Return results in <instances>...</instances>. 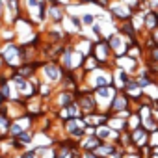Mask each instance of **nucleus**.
<instances>
[{
	"instance_id": "obj_6",
	"label": "nucleus",
	"mask_w": 158,
	"mask_h": 158,
	"mask_svg": "<svg viewBox=\"0 0 158 158\" xmlns=\"http://www.w3.org/2000/svg\"><path fill=\"white\" fill-rule=\"evenodd\" d=\"M19 158H39V154H37V151L35 149H26V151H23L21 152V156Z\"/></svg>"
},
{
	"instance_id": "obj_1",
	"label": "nucleus",
	"mask_w": 158,
	"mask_h": 158,
	"mask_svg": "<svg viewBox=\"0 0 158 158\" xmlns=\"http://www.w3.org/2000/svg\"><path fill=\"white\" fill-rule=\"evenodd\" d=\"M43 73H45V78L47 82H61L63 78V69L58 61H45L43 63Z\"/></svg>"
},
{
	"instance_id": "obj_8",
	"label": "nucleus",
	"mask_w": 158,
	"mask_h": 158,
	"mask_svg": "<svg viewBox=\"0 0 158 158\" xmlns=\"http://www.w3.org/2000/svg\"><path fill=\"white\" fill-rule=\"evenodd\" d=\"M151 37H152V39L156 41V45H158V28H154V30L151 32Z\"/></svg>"
},
{
	"instance_id": "obj_5",
	"label": "nucleus",
	"mask_w": 158,
	"mask_h": 158,
	"mask_svg": "<svg viewBox=\"0 0 158 158\" xmlns=\"http://www.w3.org/2000/svg\"><path fill=\"white\" fill-rule=\"evenodd\" d=\"M80 19H82V26H93L97 23V17L93 13H84L80 15Z\"/></svg>"
},
{
	"instance_id": "obj_2",
	"label": "nucleus",
	"mask_w": 158,
	"mask_h": 158,
	"mask_svg": "<svg viewBox=\"0 0 158 158\" xmlns=\"http://www.w3.org/2000/svg\"><path fill=\"white\" fill-rule=\"evenodd\" d=\"M110 13H114L115 19H119L121 23L132 21L134 17V10H130L128 6H110Z\"/></svg>"
},
{
	"instance_id": "obj_3",
	"label": "nucleus",
	"mask_w": 158,
	"mask_h": 158,
	"mask_svg": "<svg viewBox=\"0 0 158 158\" xmlns=\"http://www.w3.org/2000/svg\"><path fill=\"white\" fill-rule=\"evenodd\" d=\"M143 28L149 30V32H152L154 28H158V15H156L154 10H149L143 15Z\"/></svg>"
},
{
	"instance_id": "obj_4",
	"label": "nucleus",
	"mask_w": 158,
	"mask_h": 158,
	"mask_svg": "<svg viewBox=\"0 0 158 158\" xmlns=\"http://www.w3.org/2000/svg\"><path fill=\"white\" fill-rule=\"evenodd\" d=\"M15 139H17V141H21L23 145H28V143H32V141H34V134H32L30 130H24V132H23V134H19Z\"/></svg>"
},
{
	"instance_id": "obj_7",
	"label": "nucleus",
	"mask_w": 158,
	"mask_h": 158,
	"mask_svg": "<svg viewBox=\"0 0 158 158\" xmlns=\"http://www.w3.org/2000/svg\"><path fill=\"white\" fill-rule=\"evenodd\" d=\"M80 158H101V156H99L95 151H82Z\"/></svg>"
}]
</instances>
